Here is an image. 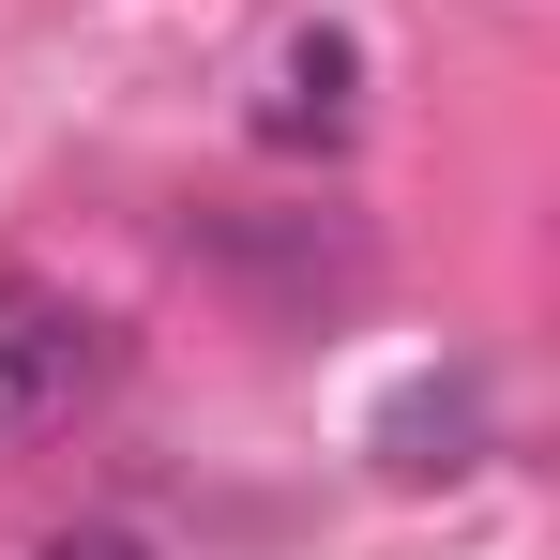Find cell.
<instances>
[{"label":"cell","instance_id":"cell-3","mask_svg":"<svg viewBox=\"0 0 560 560\" xmlns=\"http://www.w3.org/2000/svg\"><path fill=\"white\" fill-rule=\"evenodd\" d=\"M485 455V394L469 378H409L394 409H378V469L394 485H440V469H469Z\"/></svg>","mask_w":560,"mask_h":560},{"label":"cell","instance_id":"cell-4","mask_svg":"<svg viewBox=\"0 0 560 560\" xmlns=\"http://www.w3.org/2000/svg\"><path fill=\"white\" fill-rule=\"evenodd\" d=\"M46 560H152V546H137V530H61Z\"/></svg>","mask_w":560,"mask_h":560},{"label":"cell","instance_id":"cell-1","mask_svg":"<svg viewBox=\"0 0 560 560\" xmlns=\"http://www.w3.org/2000/svg\"><path fill=\"white\" fill-rule=\"evenodd\" d=\"M92 378H106V318H92V303H61V288H31V273H0V440L77 424Z\"/></svg>","mask_w":560,"mask_h":560},{"label":"cell","instance_id":"cell-2","mask_svg":"<svg viewBox=\"0 0 560 560\" xmlns=\"http://www.w3.org/2000/svg\"><path fill=\"white\" fill-rule=\"evenodd\" d=\"M349 121H364V46H349V31H288L273 92H258V137H273V152H334Z\"/></svg>","mask_w":560,"mask_h":560}]
</instances>
